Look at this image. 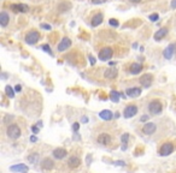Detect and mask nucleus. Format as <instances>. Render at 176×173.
I'll return each instance as SVG.
<instances>
[{"mask_svg": "<svg viewBox=\"0 0 176 173\" xmlns=\"http://www.w3.org/2000/svg\"><path fill=\"white\" fill-rule=\"evenodd\" d=\"M137 113V107L135 105H129L124 108V112H123V114H124L126 118H132L134 117L135 114Z\"/></svg>", "mask_w": 176, "mask_h": 173, "instance_id": "0eeeda50", "label": "nucleus"}, {"mask_svg": "<svg viewBox=\"0 0 176 173\" xmlns=\"http://www.w3.org/2000/svg\"><path fill=\"white\" fill-rule=\"evenodd\" d=\"M10 9L13 10L15 12H27L29 10L28 5H25V4H12L10 6Z\"/></svg>", "mask_w": 176, "mask_h": 173, "instance_id": "9d476101", "label": "nucleus"}, {"mask_svg": "<svg viewBox=\"0 0 176 173\" xmlns=\"http://www.w3.org/2000/svg\"><path fill=\"white\" fill-rule=\"evenodd\" d=\"M33 132H34V133H38V132H39V129L34 126V128H33Z\"/></svg>", "mask_w": 176, "mask_h": 173, "instance_id": "4c0bfd02", "label": "nucleus"}, {"mask_svg": "<svg viewBox=\"0 0 176 173\" xmlns=\"http://www.w3.org/2000/svg\"><path fill=\"white\" fill-rule=\"evenodd\" d=\"M147 119H148V115H144V117H141V122H145Z\"/></svg>", "mask_w": 176, "mask_h": 173, "instance_id": "e433bc0d", "label": "nucleus"}, {"mask_svg": "<svg viewBox=\"0 0 176 173\" xmlns=\"http://www.w3.org/2000/svg\"><path fill=\"white\" fill-rule=\"evenodd\" d=\"M7 136L11 138V140H17V138H20V136H21L20 126L16 125V124H11L7 128Z\"/></svg>", "mask_w": 176, "mask_h": 173, "instance_id": "f257e3e1", "label": "nucleus"}, {"mask_svg": "<svg viewBox=\"0 0 176 173\" xmlns=\"http://www.w3.org/2000/svg\"><path fill=\"white\" fill-rule=\"evenodd\" d=\"M175 147L172 143L168 142V143H164L161 148H159V155H162V156H168V155H170L172 151H174Z\"/></svg>", "mask_w": 176, "mask_h": 173, "instance_id": "20e7f679", "label": "nucleus"}, {"mask_svg": "<svg viewBox=\"0 0 176 173\" xmlns=\"http://www.w3.org/2000/svg\"><path fill=\"white\" fill-rule=\"evenodd\" d=\"M15 90H16V92H18V93H20V92L22 90V85H21V84H17V85L15 86Z\"/></svg>", "mask_w": 176, "mask_h": 173, "instance_id": "473e14b6", "label": "nucleus"}, {"mask_svg": "<svg viewBox=\"0 0 176 173\" xmlns=\"http://www.w3.org/2000/svg\"><path fill=\"white\" fill-rule=\"evenodd\" d=\"M110 25H112V27H115V28H117L118 27V21H116V19H110Z\"/></svg>", "mask_w": 176, "mask_h": 173, "instance_id": "c85d7f7f", "label": "nucleus"}, {"mask_svg": "<svg viewBox=\"0 0 176 173\" xmlns=\"http://www.w3.org/2000/svg\"><path fill=\"white\" fill-rule=\"evenodd\" d=\"M101 22H103V14L101 13H97L93 17V19H92V27H98Z\"/></svg>", "mask_w": 176, "mask_h": 173, "instance_id": "5701e85b", "label": "nucleus"}, {"mask_svg": "<svg viewBox=\"0 0 176 173\" xmlns=\"http://www.w3.org/2000/svg\"><path fill=\"white\" fill-rule=\"evenodd\" d=\"M128 138H129V135L128 133H124V135H122V142L124 143V144H127V142H128Z\"/></svg>", "mask_w": 176, "mask_h": 173, "instance_id": "bb28decb", "label": "nucleus"}, {"mask_svg": "<svg viewBox=\"0 0 176 173\" xmlns=\"http://www.w3.org/2000/svg\"><path fill=\"white\" fill-rule=\"evenodd\" d=\"M171 9H176V0H171Z\"/></svg>", "mask_w": 176, "mask_h": 173, "instance_id": "72a5a7b5", "label": "nucleus"}, {"mask_svg": "<svg viewBox=\"0 0 176 173\" xmlns=\"http://www.w3.org/2000/svg\"><path fill=\"white\" fill-rule=\"evenodd\" d=\"M41 28H42V29H45V30H49V29H51V25L42 23V24H41Z\"/></svg>", "mask_w": 176, "mask_h": 173, "instance_id": "c756f323", "label": "nucleus"}, {"mask_svg": "<svg viewBox=\"0 0 176 173\" xmlns=\"http://www.w3.org/2000/svg\"><path fill=\"white\" fill-rule=\"evenodd\" d=\"M30 141H31V142H36V137H34V136H33V137L30 138Z\"/></svg>", "mask_w": 176, "mask_h": 173, "instance_id": "58836bf2", "label": "nucleus"}, {"mask_svg": "<svg viewBox=\"0 0 176 173\" xmlns=\"http://www.w3.org/2000/svg\"><path fill=\"white\" fill-rule=\"evenodd\" d=\"M52 167H53V161H52L51 159L46 158V159H44L41 161V168H44V169H51Z\"/></svg>", "mask_w": 176, "mask_h": 173, "instance_id": "412c9836", "label": "nucleus"}, {"mask_svg": "<svg viewBox=\"0 0 176 173\" xmlns=\"http://www.w3.org/2000/svg\"><path fill=\"white\" fill-rule=\"evenodd\" d=\"M106 0H92V3L93 4H103V3H105Z\"/></svg>", "mask_w": 176, "mask_h": 173, "instance_id": "2f4dec72", "label": "nucleus"}, {"mask_svg": "<svg viewBox=\"0 0 176 173\" xmlns=\"http://www.w3.org/2000/svg\"><path fill=\"white\" fill-rule=\"evenodd\" d=\"M97 141L101 146H109L111 143V136L109 133H106V132L99 133V136L97 137Z\"/></svg>", "mask_w": 176, "mask_h": 173, "instance_id": "39448f33", "label": "nucleus"}, {"mask_svg": "<svg viewBox=\"0 0 176 173\" xmlns=\"http://www.w3.org/2000/svg\"><path fill=\"white\" fill-rule=\"evenodd\" d=\"M68 164H69V166H70V167L75 168V167H79V166H80L81 160H80V158H77V156H71V158L69 159Z\"/></svg>", "mask_w": 176, "mask_h": 173, "instance_id": "6ab92c4d", "label": "nucleus"}, {"mask_svg": "<svg viewBox=\"0 0 176 173\" xmlns=\"http://www.w3.org/2000/svg\"><path fill=\"white\" fill-rule=\"evenodd\" d=\"M79 129H80V124H79V123H75V124L73 125V130H74V131H79Z\"/></svg>", "mask_w": 176, "mask_h": 173, "instance_id": "7c9ffc66", "label": "nucleus"}, {"mask_svg": "<svg viewBox=\"0 0 176 173\" xmlns=\"http://www.w3.org/2000/svg\"><path fill=\"white\" fill-rule=\"evenodd\" d=\"M163 110V106H162V103L158 101V100H153L150 102V105H148V111L151 114H159Z\"/></svg>", "mask_w": 176, "mask_h": 173, "instance_id": "f03ea898", "label": "nucleus"}, {"mask_svg": "<svg viewBox=\"0 0 176 173\" xmlns=\"http://www.w3.org/2000/svg\"><path fill=\"white\" fill-rule=\"evenodd\" d=\"M130 1H132V3H139L140 0H130Z\"/></svg>", "mask_w": 176, "mask_h": 173, "instance_id": "ea45409f", "label": "nucleus"}, {"mask_svg": "<svg viewBox=\"0 0 176 173\" xmlns=\"http://www.w3.org/2000/svg\"><path fill=\"white\" fill-rule=\"evenodd\" d=\"M89 60H91V64H92V65H94V64H95V59H94L92 56H89Z\"/></svg>", "mask_w": 176, "mask_h": 173, "instance_id": "f704fd0d", "label": "nucleus"}, {"mask_svg": "<svg viewBox=\"0 0 176 173\" xmlns=\"http://www.w3.org/2000/svg\"><path fill=\"white\" fill-rule=\"evenodd\" d=\"M10 171L11 172H15V173H25L29 171V167L23 165V164H18V165H15V166H11L10 167Z\"/></svg>", "mask_w": 176, "mask_h": 173, "instance_id": "6e6552de", "label": "nucleus"}, {"mask_svg": "<svg viewBox=\"0 0 176 173\" xmlns=\"http://www.w3.org/2000/svg\"><path fill=\"white\" fill-rule=\"evenodd\" d=\"M66 155H68V151L64 148H58V149L53 150V156L56 159H64Z\"/></svg>", "mask_w": 176, "mask_h": 173, "instance_id": "f8f14e48", "label": "nucleus"}, {"mask_svg": "<svg viewBox=\"0 0 176 173\" xmlns=\"http://www.w3.org/2000/svg\"><path fill=\"white\" fill-rule=\"evenodd\" d=\"M174 52H175V45H169V46L164 49L163 56H164L165 59H171V57H172V54H174Z\"/></svg>", "mask_w": 176, "mask_h": 173, "instance_id": "2eb2a0df", "label": "nucleus"}, {"mask_svg": "<svg viewBox=\"0 0 176 173\" xmlns=\"http://www.w3.org/2000/svg\"><path fill=\"white\" fill-rule=\"evenodd\" d=\"M154 131H156V124L154 123H147L143 128V132L145 135H152Z\"/></svg>", "mask_w": 176, "mask_h": 173, "instance_id": "9b49d317", "label": "nucleus"}, {"mask_svg": "<svg viewBox=\"0 0 176 173\" xmlns=\"http://www.w3.org/2000/svg\"><path fill=\"white\" fill-rule=\"evenodd\" d=\"M115 164H116V165H118V166H124V165H126V164L123 162V161H116Z\"/></svg>", "mask_w": 176, "mask_h": 173, "instance_id": "c9c22d12", "label": "nucleus"}, {"mask_svg": "<svg viewBox=\"0 0 176 173\" xmlns=\"http://www.w3.org/2000/svg\"><path fill=\"white\" fill-rule=\"evenodd\" d=\"M99 115H100V118H101V119H104V120H111V119H112V117H113L112 112H111V111H109V110L101 111V112L99 113Z\"/></svg>", "mask_w": 176, "mask_h": 173, "instance_id": "aec40b11", "label": "nucleus"}, {"mask_svg": "<svg viewBox=\"0 0 176 173\" xmlns=\"http://www.w3.org/2000/svg\"><path fill=\"white\" fill-rule=\"evenodd\" d=\"M158 18H159V16H158V13H153V14H151V16H150V19H151L152 22L158 21Z\"/></svg>", "mask_w": 176, "mask_h": 173, "instance_id": "cd10ccee", "label": "nucleus"}, {"mask_svg": "<svg viewBox=\"0 0 176 173\" xmlns=\"http://www.w3.org/2000/svg\"><path fill=\"white\" fill-rule=\"evenodd\" d=\"M167 34H168V29H167V28H162V29H159L158 31L154 32V40H157V41L162 40V39L167 35Z\"/></svg>", "mask_w": 176, "mask_h": 173, "instance_id": "a211bd4d", "label": "nucleus"}, {"mask_svg": "<svg viewBox=\"0 0 176 173\" xmlns=\"http://www.w3.org/2000/svg\"><path fill=\"white\" fill-rule=\"evenodd\" d=\"M41 48H42L45 52H47V53H48L49 56H53V53H52V50H51V48H49V46H48V45H44Z\"/></svg>", "mask_w": 176, "mask_h": 173, "instance_id": "a878e982", "label": "nucleus"}, {"mask_svg": "<svg viewBox=\"0 0 176 173\" xmlns=\"http://www.w3.org/2000/svg\"><path fill=\"white\" fill-rule=\"evenodd\" d=\"M70 45H71V41H70V39L64 37V39L62 40V42L58 45V50H59V52H63V50L68 49V48L70 47Z\"/></svg>", "mask_w": 176, "mask_h": 173, "instance_id": "4468645a", "label": "nucleus"}, {"mask_svg": "<svg viewBox=\"0 0 176 173\" xmlns=\"http://www.w3.org/2000/svg\"><path fill=\"white\" fill-rule=\"evenodd\" d=\"M140 83H141V85L145 86V88L151 86V84H152V75L147 74V75H144L143 77H140Z\"/></svg>", "mask_w": 176, "mask_h": 173, "instance_id": "1a4fd4ad", "label": "nucleus"}, {"mask_svg": "<svg viewBox=\"0 0 176 173\" xmlns=\"http://www.w3.org/2000/svg\"><path fill=\"white\" fill-rule=\"evenodd\" d=\"M40 39V34L38 31H29L25 36V42L28 45H35Z\"/></svg>", "mask_w": 176, "mask_h": 173, "instance_id": "7ed1b4c3", "label": "nucleus"}, {"mask_svg": "<svg viewBox=\"0 0 176 173\" xmlns=\"http://www.w3.org/2000/svg\"><path fill=\"white\" fill-rule=\"evenodd\" d=\"M126 93L129 97H137L141 95V89L140 88H129V89H127Z\"/></svg>", "mask_w": 176, "mask_h": 173, "instance_id": "dca6fc26", "label": "nucleus"}, {"mask_svg": "<svg viewBox=\"0 0 176 173\" xmlns=\"http://www.w3.org/2000/svg\"><path fill=\"white\" fill-rule=\"evenodd\" d=\"M5 93H6V95H7L10 99H12V97L15 96V90L12 89V86H10V85H6V88H5Z\"/></svg>", "mask_w": 176, "mask_h": 173, "instance_id": "b1692460", "label": "nucleus"}, {"mask_svg": "<svg viewBox=\"0 0 176 173\" xmlns=\"http://www.w3.org/2000/svg\"><path fill=\"white\" fill-rule=\"evenodd\" d=\"M110 99H111V101H113V102H118V100H119V94H118L117 92H111V93H110Z\"/></svg>", "mask_w": 176, "mask_h": 173, "instance_id": "393cba45", "label": "nucleus"}, {"mask_svg": "<svg viewBox=\"0 0 176 173\" xmlns=\"http://www.w3.org/2000/svg\"><path fill=\"white\" fill-rule=\"evenodd\" d=\"M112 54H113V52L111 48L106 47V48H103L100 52H99V59L105 61V60H109L110 58H112Z\"/></svg>", "mask_w": 176, "mask_h": 173, "instance_id": "423d86ee", "label": "nucleus"}, {"mask_svg": "<svg viewBox=\"0 0 176 173\" xmlns=\"http://www.w3.org/2000/svg\"><path fill=\"white\" fill-rule=\"evenodd\" d=\"M141 70H143V66L140 65V64H132L130 65V68H129L130 74H133V75H137Z\"/></svg>", "mask_w": 176, "mask_h": 173, "instance_id": "4be33fe9", "label": "nucleus"}, {"mask_svg": "<svg viewBox=\"0 0 176 173\" xmlns=\"http://www.w3.org/2000/svg\"><path fill=\"white\" fill-rule=\"evenodd\" d=\"M9 21H10L9 14L5 11H3L1 13H0V25H1L3 28H5L9 24Z\"/></svg>", "mask_w": 176, "mask_h": 173, "instance_id": "f3484780", "label": "nucleus"}, {"mask_svg": "<svg viewBox=\"0 0 176 173\" xmlns=\"http://www.w3.org/2000/svg\"><path fill=\"white\" fill-rule=\"evenodd\" d=\"M117 68H115V67H109L106 71H105V74H104V76L106 77V78H109V79H113V78H116L117 77Z\"/></svg>", "mask_w": 176, "mask_h": 173, "instance_id": "ddd939ff", "label": "nucleus"}]
</instances>
